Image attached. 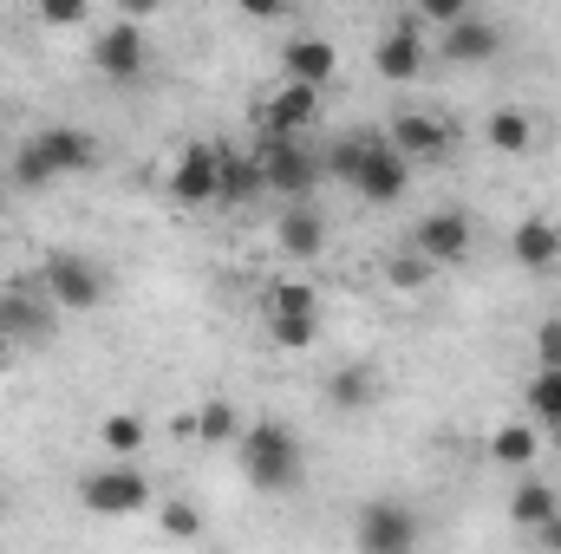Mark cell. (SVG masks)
<instances>
[{
    "label": "cell",
    "mask_w": 561,
    "mask_h": 554,
    "mask_svg": "<svg viewBox=\"0 0 561 554\" xmlns=\"http://www.w3.org/2000/svg\"><path fill=\"white\" fill-rule=\"evenodd\" d=\"M313 125H320V92H313V85L280 79L275 92L262 99V131H287V138H300V131H313Z\"/></svg>",
    "instance_id": "obj_14"
},
{
    "label": "cell",
    "mask_w": 561,
    "mask_h": 554,
    "mask_svg": "<svg viewBox=\"0 0 561 554\" xmlns=\"http://www.w3.org/2000/svg\"><path fill=\"white\" fill-rule=\"evenodd\" d=\"M373 66H379L386 85H412L424 72V33L419 26H392V33L373 46Z\"/></svg>",
    "instance_id": "obj_18"
},
{
    "label": "cell",
    "mask_w": 561,
    "mask_h": 554,
    "mask_svg": "<svg viewBox=\"0 0 561 554\" xmlns=\"http://www.w3.org/2000/svg\"><path fill=\"white\" fill-rule=\"evenodd\" d=\"M523 405L542 417V424H561V366H542V372L523 385Z\"/></svg>",
    "instance_id": "obj_28"
},
{
    "label": "cell",
    "mask_w": 561,
    "mask_h": 554,
    "mask_svg": "<svg viewBox=\"0 0 561 554\" xmlns=\"http://www.w3.org/2000/svg\"><path fill=\"white\" fill-rule=\"evenodd\" d=\"M268 339H275L280 353H307L320 339V313H275L268 320Z\"/></svg>",
    "instance_id": "obj_26"
},
{
    "label": "cell",
    "mask_w": 561,
    "mask_h": 554,
    "mask_svg": "<svg viewBox=\"0 0 561 554\" xmlns=\"http://www.w3.org/2000/svg\"><path fill=\"white\" fill-rule=\"evenodd\" d=\"M236 7H242L249 20H287V13H294L287 0H236Z\"/></svg>",
    "instance_id": "obj_35"
},
{
    "label": "cell",
    "mask_w": 561,
    "mask_h": 554,
    "mask_svg": "<svg viewBox=\"0 0 561 554\" xmlns=\"http://www.w3.org/2000/svg\"><path fill=\"white\" fill-rule=\"evenodd\" d=\"M536 457H542V424H503V430H490V463L529 470Z\"/></svg>",
    "instance_id": "obj_24"
},
{
    "label": "cell",
    "mask_w": 561,
    "mask_h": 554,
    "mask_svg": "<svg viewBox=\"0 0 561 554\" xmlns=\"http://www.w3.org/2000/svg\"><path fill=\"white\" fill-rule=\"evenodd\" d=\"M7 183H13L20 196H39V189H46V183H59V176L46 170V157H39L33 143H20V150H13V163H7Z\"/></svg>",
    "instance_id": "obj_27"
},
{
    "label": "cell",
    "mask_w": 561,
    "mask_h": 554,
    "mask_svg": "<svg viewBox=\"0 0 561 554\" xmlns=\"http://www.w3.org/2000/svg\"><path fill=\"white\" fill-rule=\"evenodd\" d=\"M483 138H490V150H503V157H529V150L542 143V125H536L523 105H503V112L483 118Z\"/></svg>",
    "instance_id": "obj_21"
},
{
    "label": "cell",
    "mask_w": 561,
    "mask_h": 554,
    "mask_svg": "<svg viewBox=\"0 0 561 554\" xmlns=\"http://www.w3.org/2000/svg\"><path fill=\"white\" fill-rule=\"evenodd\" d=\"M26 143L46 157V170H53V176H85V170L99 163V138H92V131H79V125H39Z\"/></svg>",
    "instance_id": "obj_12"
},
{
    "label": "cell",
    "mask_w": 561,
    "mask_h": 554,
    "mask_svg": "<svg viewBox=\"0 0 561 554\" xmlns=\"http://www.w3.org/2000/svg\"><path fill=\"white\" fill-rule=\"evenodd\" d=\"M529 535H536V542H542L549 554H561V509L549 516V522H542V529H529Z\"/></svg>",
    "instance_id": "obj_36"
},
{
    "label": "cell",
    "mask_w": 561,
    "mask_h": 554,
    "mask_svg": "<svg viewBox=\"0 0 561 554\" xmlns=\"http://www.w3.org/2000/svg\"><path fill=\"white\" fill-rule=\"evenodd\" d=\"M510 255H516V268H556L561 262V222L523 216V222L510 229Z\"/></svg>",
    "instance_id": "obj_19"
},
{
    "label": "cell",
    "mask_w": 561,
    "mask_h": 554,
    "mask_svg": "<svg viewBox=\"0 0 561 554\" xmlns=\"http://www.w3.org/2000/svg\"><path fill=\"white\" fill-rule=\"evenodd\" d=\"M92 72H99V79H112V85H138L144 72H150L144 20H125V13H118V26L92 33Z\"/></svg>",
    "instance_id": "obj_8"
},
{
    "label": "cell",
    "mask_w": 561,
    "mask_h": 554,
    "mask_svg": "<svg viewBox=\"0 0 561 554\" xmlns=\"http://www.w3.org/2000/svg\"><path fill=\"white\" fill-rule=\"evenodd\" d=\"M346 189H353L359 203L386 209V203H399V196L412 189V157H399V143L386 138V131H373V143L359 150V163H353V176H346Z\"/></svg>",
    "instance_id": "obj_4"
},
{
    "label": "cell",
    "mask_w": 561,
    "mask_h": 554,
    "mask_svg": "<svg viewBox=\"0 0 561 554\" xmlns=\"http://www.w3.org/2000/svg\"><path fill=\"white\" fill-rule=\"evenodd\" d=\"M190 430H196V443H209V450H236L242 430H249V417L236 412V399H203Z\"/></svg>",
    "instance_id": "obj_22"
},
{
    "label": "cell",
    "mask_w": 561,
    "mask_h": 554,
    "mask_svg": "<svg viewBox=\"0 0 561 554\" xmlns=\"http://www.w3.org/2000/svg\"><path fill=\"white\" fill-rule=\"evenodd\" d=\"M99 443H105L112 457H138V450H144V417H131V412H112L105 424H99Z\"/></svg>",
    "instance_id": "obj_29"
},
{
    "label": "cell",
    "mask_w": 561,
    "mask_h": 554,
    "mask_svg": "<svg viewBox=\"0 0 561 554\" xmlns=\"http://www.w3.org/2000/svg\"><path fill=\"white\" fill-rule=\"evenodd\" d=\"M236 463H242L249 489H262V496H294L307 483V450H300L294 424H280V417H262V424L242 430Z\"/></svg>",
    "instance_id": "obj_1"
},
{
    "label": "cell",
    "mask_w": 561,
    "mask_h": 554,
    "mask_svg": "<svg viewBox=\"0 0 561 554\" xmlns=\"http://www.w3.org/2000/svg\"><path fill=\"white\" fill-rule=\"evenodd\" d=\"M268 196V176H262V157L255 150H229L222 143V176H216V209H249Z\"/></svg>",
    "instance_id": "obj_17"
},
{
    "label": "cell",
    "mask_w": 561,
    "mask_h": 554,
    "mask_svg": "<svg viewBox=\"0 0 561 554\" xmlns=\"http://www.w3.org/2000/svg\"><path fill=\"white\" fill-rule=\"evenodd\" d=\"M0 320H7V333H13V346H46L53 339V320H59V300L33 280H7L0 287Z\"/></svg>",
    "instance_id": "obj_9"
},
{
    "label": "cell",
    "mask_w": 561,
    "mask_h": 554,
    "mask_svg": "<svg viewBox=\"0 0 561 554\" xmlns=\"http://www.w3.org/2000/svg\"><path fill=\"white\" fill-rule=\"evenodd\" d=\"M7 189H13V183H0V209H7Z\"/></svg>",
    "instance_id": "obj_40"
},
{
    "label": "cell",
    "mask_w": 561,
    "mask_h": 554,
    "mask_svg": "<svg viewBox=\"0 0 561 554\" xmlns=\"http://www.w3.org/2000/svg\"><path fill=\"white\" fill-rule=\"evenodd\" d=\"M437 46H444V59L450 66H490L496 53H503V26L496 20H450L444 33H437Z\"/></svg>",
    "instance_id": "obj_16"
},
{
    "label": "cell",
    "mask_w": 561,
    "mask_h": 554,
    "mask_svg": "<svg viewBox=\"0 0 561 554\" xmlns=\"http://www.w3.org/2000/svg\"><path fill=\"white\" fill-rule=\"evenodd\" d=\"M255 157H262V176H268V196H313V183L327 176V163L307 150L300 138H287V131H262L255 138Z\"/></svg>",
    "instance_id": "obj_5"
},
{
    "label": "cell",
    "mask_w": 561,
    "mask_h": 554,
    "mask_svg": "<svg viewBox=\"0 0 561 554\" xmlns=\"http://www.w3.org/2000/svg\"><path fill=\"white\" fill-rule=\"evenodd\" d=\"M419 13L431 26H450V20H463L470 13V0H419Z\"/></svg>",
    "instance_id": "obj_33"
},
{
    "label": "cell",
    "mask_w": 561,
    "mask_h": 554,
    "mask_svg": "<svg viewBox=\"0 0 561 554\" xmlns=\"http://www.w3.org/2000/svg\"><path fill=\"white\" fill-rule=\"evenodd\" d=\"M157 522H163V535H170V542H196V535H203L196 503H163V516H157Z\"/></svg>",
    "instance_id": "obj_30"
},
{
    "label": "cell",
    "mask_w": 561,
    "mask_h": 554,
    "mask_svg": "<svg viewBox=\"0 0 561 554\" xmlns=\"http://www.w3.org/2000/svg\"><path fill=\"white\" fill-rule=\"evenodd\" d=\"M556 509H561V489L542 483V476H523V483L510 489V522H516V529H542Z\"/></svg>",
    "instance_id": "obj_23"
},
{
    "label": "cell",
    "mask_w": 561,
    "mask_h": 554,
    "mask_svg": "<svg viewBox=\"0 0 561 554\" xmlns=\"http://www.w3.org/2000/svg\"><path fill=\"white\" fill-rule=\"evenodd\" d=\"M549 437H556V450H561V424H549Z\"/></svg>",
    "instance_id": "obj_39"
},
{
    "label": "cell",
    "mask_w": 561,
    "mask_h": 554,
    "mask_svg": "<svg viewBox=\"0 0 561 554\" xmlns=\"http://www.w3.org/2000/svg\"><path fill=\"white\" fill-rule=\"evenodd\" d=\"M33 7V20H46V26H85V7L92 0H26Z\"/></svg>",
    "instance_id": "obj_31"
},
{
    "label": "cell",
    "mask_w": 561,
    "mask_h": 554,
    "mask_svg": "<svg viewBox=\"0 0 561 554\" xmlns=\"http://www.w3.org/2000/svg\"><path fill=\"white\" fill-rule=\"evenodd\" d=\"M20 346H13V333H7V320H0V372H7V359H13Z\"/></svg>",
    "instance_id": "obj_38"
},
{
    "label": "cell",
    "mask_w": 561,
    "mask_h": 554,
    "mask_svg": "<svg viewBox=\"0 0 561 554\" xmlns=\"http://www.w3.org/2000/svg\"><path fill=\"white\" fill-rule=\"evenodd\" d=\"M470 242H477V229H470V216H463V209H431L419 229H412V249H419L431 268L463 262V255H470Z\"/></svg>",
    "instance_id": "obj_10"
},
{
    "label": "cell",
    "mask_w": 561,
    "mask_h": 554,
    "mask_svg": "<svg viewBox=\"0 0 561 554\" xmlns=\"http://www.w3.org/2000/svg\"><path fill=\"white\" fill-rule=\"evenodd\" d=\"M327 399H333V412H373L386 399V379H379V366H340V372H327Z\"/></svg>",
    "instance_id": "obj_20"
},
{
    "label": "cell",
    "mask_w": 561,
    "mask_h": 554,
    "mask_svg": "<svg viewBox=\"0 0 561 554\" xmlns=\"http://www.w3.org/2000/svg\"><path fill=\"white\" fill-rule=\"evenodd\" d=\"M386 138L399 143V157H412V163H444L450 157V125L437 112H399L386 125Z\"/></svg>",
    "instance_id": "obj_15"
},
{
    "label": "cell",
    "mask_w": 561,
    "mask_h": 554,
    "mask_svg": "<svg viewBox=\"0 0 561 554\" xmlns=\"http://www.w3.org/2000/svg\"><path fill=\"white\" fill-rule=\"evenodd\" d=\"M275 242L287 262H313L320 249H327V216H320V203L313 196H287L275 216Z\"/></svg>",
    "instance_id": "obj_11"
},
{
    "label": "cell",
    "mask_w": 561,
    "mask_h": 554,
    "mask_svg": "<svg viewBox=\"0 0 561 554\" xmlns=\"http://www.w3.org/2000/svg\"><path fill=\"white\" fill-rule=\"evenodd\" d=\"M280 79H300V85L327 92V85L340 79V46L320 39V33H294V39L280 46Z\"/></svg>",
    "instance_id": "obj_13"
},
{
    "label": "cell",
    "mask_w": 561,
    "mask_h": 554,
    "mask_svg": "<svg viewBox=\"0 0 561 554\" xmlns=\"http://www.w3.org/2000/svg\"><path fill=\"white\" fill-rule=\"evenodd\" d=\"M216 176H222V143L196 138L176 150V163H170V176H163V189H170V203L176 209H216Z\"/></svg>",
    "instance_id": "obj_7"
},
{
    "label": "cell",
    "mask_w": 561,
    "mask_h": 554,
    "mask_svg": "<svg viewBox=\"0 0 561 554\" xmlns=\"http://www.w3.org/2000/svg\"><path fill=\"white\" fill-rule=\"evenodd\" d=\"M275 313H320V293L307 280H268L262 287V320H275Z\"/></svg>",
    "instance_id": "obj_25"
},
{
    "label": "cell",
    "mask_w": 561,
    "mask_h": 554,
    "mask_svg": "<svg viewBox=\"0 0 561 554\" xmlns=\"http://www.w3.org/2000/svg\"><path fill=\"white\" fill-rule=\"evenodd\" d=\"M79 503L92 516H144L150 509V476L131 457H112V463H99V470L79 476Z\"/></svg>",
    "instance_id": "obj_2"
},
{
    "label": "cell",
    "mask_w": 561,
    "mask_h": 554,
    "mask_svg": "<svg viewBox=\"0 0 561 554\" xmlns=\"http://www.w3.org/2000/svg\"><path fill=\"white\" fill-rule=\"evenodd\" d=\"M424 535L419 509L412 503H399V496H373L366 509H359V522H353V542L366 554H412Z\"/></svg>",
    "instance_id": "obj_6"
},
{
    "label": "cell",
    "mask_w": 561,
    "mask_h": 554,
    "mask_svg": "<svg viewBox=\"0 0 561 554\" xmlns=\"http://www.w3.org/2000/svg\"><path fill=\"white\" fill-rule=\"evenodd\" d=\"M386 275H392V287H424V280L437 275V268H431V262H424L419 249H412V242H405V255H399V262H392V268H386Z\"/></svg>",
    "instance_id": "obj_32"
},
{
    "label": "cell",
    "mask_w": 561,
    "mask_h": 554,
    "mask_svg": "<svg viewBox=\"0 0 561 554\" xmlns=\"http://www.w3.org/2000/svg\"><path fill=\"white\" fill-rule=\"evenodd\" d=\"M118 13H125V20H150V13H157V0H118Z\"/></svg>",
    "instance_id": "obj_37"
},
{
    "label": "cell",
    "mask_w": 561,
    "mask_h": 554,
    "mask_svg": "<svg viewBox=\"0 0 561 554\" xmlns=\"http://www.w3.org/2000/svg\"><path fill=\"white\" fill-rule=\"evenodd\" d=\"M536 353H542V366H561V320L536 326Z\"/></svg>",
    "instance_id": "obj_34"
},
{
    "label": "cell",
    "mask_w": 561,
    "mask_h": 554,
    "mask_svg": "<svg viewBox=\"0 0 561 554\" xmlns=\"http://www.w3.org/2000/svg\"><path fill=\"white\" fill-rule=\"evenodd\" d=\"M39 287L59 300V313H92V307H105V268L92 262V255H79V249H53L46 262H39Z\"/></svg>",
    "instance_id": "obj_3"
}]
</instances>
